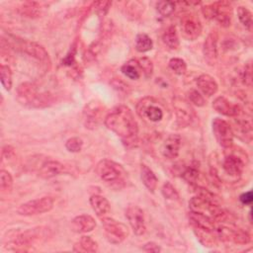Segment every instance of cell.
Listing matches in <instances>:
<instances>
[{"instance_id": "cell-30", "label": "cell", "mask_w": 253, "mask_h": 253, "mask_svg": "<svg viewBox=\"0 0 253 253\" xmlns=\"http://www.w3.org/2000/svg\"><path fill=\"white\" fill-rule=\"evenodd\" d=\"M153 47V42L146 34H138L135 38V49L138 52H146Z\"/></svg>"}, {"instance_id": "cell-3", "label": "cell", "mask_w": 253, "mask_h": 253, "mask_svg": "<svg viewBox=\"0 0 253 253\" xmlns=\"http://www.w3.org/2000/svg\"><path fill=\"white\" fill-rule=\"evenodd\" d=\"M95 171L100 179L111 187L116 189L124 187L126 172L121 164L110 159H103L97 163Z\"/></svg>"}, {"instance_id": "cell-6", "label": "cell", "mask_w": 253, "mask_h": 253, "mask_svg": "<svg viewBox=\"0 0 253 253\" xmlns=\"http://www.w3.org/2000/svg\"><path fill=\"white\" fill-rule=\"evenodd\" d=\"M102 226L106 239L112 244H120L128 236V227L112 217L103 216Z\"/></svg>"}, {"instance_id": "cell-16", "label": "cell", "mask_w": 253, "mask_h": 253, "mask_svg": "<svg viewBox=\"0 0 253 253\" xmlns=\"http://www.w3.org/2000/svg\"><path fill=\"white\" fill-rule=\"evenodd\" d=\"M217 40L218 35L215 31H211L203 45V54L204 58L209 65H213L217 58Z\"/></svg>"}, {"instance_id": "cell-24", "label": "cell", "mask_w": 253, "mask_h": 253, "mask_svg": "<svg viewBox=\"0 0 253 253\" xmlns=\"http://www.w3.org/2000/svg\"><path fill=\"white\" fill-rule=\"evenodd\" d=\"M140 179L143 183V185L145 186V188L153 193L157 187V182L158 179L156 177V175L154 174V172L145 164H141L140 165Z\"/></svg>"}, {"instance_id": "cell-18", "label": "cell", "mask_w": 253, "mask_h": 253, "mask_svg": "<svg viewBox=\"0 0 253 253\" xmlns=\"http://www.w3.org/2000/svg\"><path fill=\"white\" fill-rule=\"evenodd\" d=\"M212 108L217 113L226 117H237L241 113L239 106L231 103L223 96H219L213 100Z\"/></svg>"}, {"instance_id": "cell-38", "label": "cell", "mask_w": 253, "mask_h": 253, "mask_svg": "<svg viewBox=\"0 0 253 253\" xmlns=\"http://www.w3.org/2000/svg\"><path fill=\"white\" fill-rule=\"evenodd\" d=\"M161 192H162V195L164 196V198L167 200L174 201L179 198V194H178L177 190L174 188V186L170 182H166L163 184Z\"/></svg>"}, {"instance_id": "cell-33", "label": "cell", "mask_w": 253, "mask_h": 253, "mask_svg": "<svg viewBox=\"0 0 253 253\" xmlns=\"http://www.w3.org/2000/svg\"><path fill=\"white\" fill-rule=\"evenodd\" d=\"M0 78L2 86L9 91L12 87V71L8 65L2 64L0 67Z\"/></svg>"}, {"instance_id": "cell-15", "label": "cell", "mask_w": 253, "mask_h": 253, "mask_svg": "<svg viewBox=\"0 0 253 253\" xmlns=\"http://www.w3.org/2000/svg\"><path fill=\"white\" fill-rule=\"evenodd\" d=\"M17 46L20 50H22L24 53L30 55L31 57L44 62L48 60V53L45 50V48L41 45L38 42H31V41H24V40H18L17 41Z\"/></svg>"}, {"instance_id": "cell-31", "label": "cell", "mask_w": 253, "mask_h": 253, "mask_svg": "<svg viewBox=\"0 0 253 253\" xmlns=\"http://www.w3.org/2000/svg\"><path fill=\"white\" fill-rule=\"evenodd\" d=\"M199 163L197 161L192 162L182 173L183 179L191 184H195L199 177Z\"/></svg>"}, {"instance_id": "cell-20", "label": "cell", "mask_w": 253, "mask_h": 253, "mask_svg": "<svg viewBox=\"0 0 253 253\" xmlns=\"http://www.w3.org/2000/svg\"><path fill=\"white\" fill-rule=\"evenodd\" d=\"M70 226L76 233H87L95 228L96 220L90 214H80L71 220Z\"/></svg>"}, {"instance_id": "cell-34", "label": "cell", "mask_w": 253, "mask_h": 253, "mask_svg": "<svg viewBox=\"0 0 253 253\" xmlns=\"http://www.w3.org/2000/svg\"><path fill=\"white\" fill-rule=\"evenodd\" d=\"M176 4L173 1H159L156 4L158 13L163 17H169L175 11Z\"/></svg>"}, {"instance_id": "cell-27", "label": "cell", "mask_w": 253, "mask_h": 253, "mask_svg": "<svg viewBox=\"0 0 253 253\" xmlns=\"http://www.w3.org/2000/svg\"><path fill=\"white\" fill-rule=\"evenodd\" d=\"M98 249V243L93 238L86 235L81 236L73 246V250L76 252H97Z\"/></svg>"}, {"instance_id": "cell-14", "label": "cell", "mask_w": 253, "mask_h": 253, "mask_svg": "<svg viewBox=\"0 0 253 253\" xmlns=\"http://www.w3.org/2000/svg\"><path fill=\"white\" fill-rule=\"evenodd\" d=\"M103 115V107L100 103L89 102L83 110V122L87 128L94 129L100 123Z\"/></svg>"}, {"instance_id": "cell-13", "label": "cell", "mask_w": 253, "mask_h": 253, "mask_svg": "<svg viewBox=\"0 0 253 253\" xmlns=\"http://www.w3.org/2000/svg\"><path fill=\"white\" fill-rule=\"evenodd\" d=\"M221 166L223 172L227 176H229L233 180H237L240 178L245 168V163L240 156L234 153H230L223 158Z\"/></svg>"}, {"instance_id": "cell-26", "label": "cell", "mask_w": 253, "mask_h": 253, "mask_svg": "<svg viewBox=\"0 0 253 253\" xmlns=\"http://www.w3.org/2000/svg\"><path fill=\"white\" fill-rule=\"evenodd\" d=\"M121 71L125 76L132 80H137L142 74V71L137 59H129L128 61H126L122 66Z\"/></svg>"}, {"instance_id": "cell-28", "label": "cell", "mask_w": 253, "mask_h": 253, "mask_svg": "<svg viewBox=\"0 0 253 253\" xmlns=\"http://www.w3.org/2000/svg\"><path fill=\"white\" fill-rule=\"evenodd\" d=\"M162 41L165 43V45H167L171 49H176L179 47L180 41L175 27L171 26L164 32L162 36Z\"/></svg>"}, {"instance_id": "cell-10", "label": "cell", "mask_w": 253, "mask_h": 253, "mask_svg": "<svg viewBox=\"0 0 253 253\" xmlns=\"http://www.w3.org/2000/svg\"><path fill=\"white\" fill-rule=\"evenodd\" d=\"M47 236H48V228H42V227H38L33 229L31 228L15 236L12 243L18 247H27V246L33 245L37 241L45 239Z\"/></svg>"}, {"instance_id": "cell-39", "label": "cell", "mask_w": 253, "mask_h": 253, "mask_svg": "<svg viewBox=\"0 0 253 253\" xmlns=\"http://www.w3.org/2000/svg\"><path fill=\"white\" fill-rule=\"evenodd\" d=\"M137 61L139 63V66H140L141 71L144 74V76L146 78L150 77L153 72V64H152L151 60L147 57H140L137 59Z\"/></svg>"}, {"instance_id": "cell-25", "label": "cell", "mask_w": 253, "mask_h": 253, "mask_svg": "<svg viewBox=\"0 0 253 253\" xmlns=\"http://www.w3.org/2000/svg\"><path fill=\"white\" fill-rule=\"evenodd\" d=\"M177 123L180 126H187L192 122V110L186 104L185 101H182L178 105L176 104L175 108Z\"/></svg>"}, {"instance_id": "cell-41", "label": "cell", "mask_w": 253, "mask_h": 253, "mask_svg": "<svg viewBox=\"0 0 253 253\" xmlns=\"http://www.w3.org/2000/svg\"><path fill=\"white\" fill-rule=\"evenodd\" d=\"M111 2L110 1H99L94 3V7H95V11L98 15L100 16H104L107 14V12L109 11V8L111 6Z\"/></svg>"}, {"instance_id": "cell-40", "label": "cell", "mask_w": 253, "mask_h": 253, "mask_svg": "<svg viewBox=\"0 0 253 253\" xmlns=\"http://www.w3.org/2000/svg\"><path fill=\"white\" fill-rule=\"evenodd\" d=\"M189 100L198 107H203L206 104L205 98L203 97V95H201V93L195 89L191 90L189 92Z\"/></svg>"}, {"instance_id": "cell-17", "label": "cell", "mask_w": 253, "mask_h": 253, "mask_svg": "<svg viewBox=\"0 0 253 253\" xmlns=\"http://www.w3.org/2000/svg\"><path fill=\"white\" fill-rule=\"evenodd\" d=\"M189 219L191 224L194 226V229H200L209 232L214 231L215 224L213 218L204 212L191 211L189 212Z\"/></svg>"}, {"instance_id": "cell-43", "label": "cell", "mask_w": 253, "mask_h": 253, "mask_svg": "<svg viewBox=\"0 0 253 253\" xmlns=\"http://www.w3.org/2000/svg\"><path fill=\"white\" fill-rule=\"evenodd\" d=\"M142 250L145 252H160L161 247L155 242H147L142 246Z\"/></svg>"}, {"instance_id": "cell-2", "label": "cell", "mask_w": 253, "mask_h": 253, "mask_svg": "<svg viewBox=\"0 0 253 253\" xmlns=\"http://www.w3.org/2000/svg\"><path fill=\"white\" fill-rule=\"evenodd\" d=\"M18 101L30 108H44L54 103L55 97L52 93L40 91L39 87L31 82H25L17 88Z\"/></svg>"}, {"instance_id": "cell-42", "label": "cell", "mask_w": 253, "mask_h": 253, "mask_svg": "<svg viewBox=\"0 0 253 253\" xmlns=\"http://www.w3.org/2000/svg\"><path fill=\"white\" fill-rule=\"evenodd\" d=\"M252 68H251V63L249 62L245 67H244V70H243V73H242V80L244 82V84H246L247 86H251V81H252Z\"/></svg>"}, {"instance_id": "cell-19", "label": "cell", "mask_w": 253, "mask_h": 253, "mask_svg": "<svg viewBox=\"0 0 253 253\" xmlns=\"http://www.w3.org/2000/svg\"><path fill=\"white\" fill-rule=\"evenodd\" d=\"M180 147L181 136L179 134L172 133L164 140L161 147V153L167 159H175L179 155Z\"/></svg>"}, {"instance_id": "cell-32", "label": "cell", "mask_w": 253, "mask_h": 253, "mask_svg": "<svg viewBox=\"0 0 253 253\" xmlns=\"http://www.w3.org/2000/svg\"><path fill=\"white\" fill-rule=\"evenodd\" d=\"M237 16L241 24L247 29L251 30L252 26V13L244 6H239L237 8Z\"/></svg>"}, {"instance_id": "cell-9", "label": "cell", "mask_w": 253, "mask_h": 253, "mask_svg": "<svg viewBox=\"0 0 253 253\" xmlns=\"http://www.w3.org/2000/svg\"><path fill=\"white\" fill-rule=\"evenodd\" d=\"M215 237L222 241H230L236 244H247L250 242V234L240 228L232 229L226 226H215L214 231Z\"/></svg>"}, {"instance_id": "cell-4", "label": "cell", "mask_w": 253, "mask_h": 253, "mask_svg": "<svg viewBox=\"0 0 253 253\" xmlns=\"http://www.w3.org/2000/svg\"><path fill=\"white\" fill-rule=\"evenodd\" d=\"M202 12L207 19H214L222 27L230 26L232 7L226 1H218L202 8Z\"/></svg>"}, {"instance_id": "cell-22", "label": "cell", "mask_w": 253, "mask_h": 253, "mask_svg": "<svg viewBox=\"0 0 253 253\" xmlns=\"http://www.w3.org/2000/svg\"><path fill=\"white\" fill-rule=\"evenodd\" d=\"M64 171L62 163L56 160H46L43 162L39 170V176L43 179H50Z\"/></svg>"}, {"instance_id": "cell-23", "label": "cell", "mask_w": 253, "mask_h": 253, "mask_svg": "<svg viewBox=\"0 0 253 253\" xmlns=\"http://www.w3.org/2000/svg\"><path fill=\"white\" fill-rule=\"evenodd\" d=\"M90 205L98 216H105L111 210L109 201L101 195H92L90 197Z\"/></svg>"}, {"instance_id": "cell-1", "label": "cell", "mask_w": 253, "mask_h": 253, "mask_svg": "<svg viewBox=\"0 0 253 253\" xmlns=\"http://www.w3.org/2000/svg\"><path fill=\"white\" fill-rule=\"evenodd\" d=\"M108 129L119 135L127 145L136 141L138 125L131 110L124 105L115 107L105 118Z\"/></svg>"}, {"instance_id": "cell-35", "label": "cell", "mask_w": 253, "mask_h": 253, "mask_svg": "<svg viewBox=\"0 0 253 253\" xmlns=\"http://www.w3.org/2000/svg\"><path fill=\"white\" fill-rule=\"evenodd\" d=\"M169 67L174 73H176L178 75L184 74L187 70V64H186L185 60L182 58H179V57L171 58L169 61Z\"/></svg>"}, {"instance_id": "cell-5", "label": "cell", "mask_w": 253, "mask_h": 253, "mask_svg": "<svg viewBox=\"0 0 253 253\" xmlns=\"http://www.w3.org/2000/svg\"><path fill=\"white\" fill-rule=\"evenodd\" d=\"M136 113L142 118L149 122L157 123L163 119L164 110L161 104L153 97H144L136 105Z\"/></svg>"}, {"instance_id": "cell-37", "label": "cell", "mask_w": 253, "mask_h": 253, "mask_svg": "<svg viewBox=\"0 0 253 253\" xmlns=\"http://www.w3.org/2000/svg\"><path fill=\"white\" fill-rule=\"evenodd\" d=\"M82 146H83V140L78 136L70 137L65 142L66 149L69 152H73V153L79 152L82 149Z\"/></svg>"}, {"instance_id": "cell-44", "label": "cell", "mask_w": 253, "mask_h": 253, "mask_svg": "<svg viewBox=\"0 0 253 253\" xmlns=\"http://www.w3.org/2000/svg\"><path fill=\"white\" fill-rule=\"evenodd\" d=\"M239 199H240V202H241L242 204H244V205H250L251 202H252V193H251V191L242 194Z\"/></svg>"}, {"instance_id": "cell-21", "label": "cell", "mask_w": 253, "mask_h": 253, "mask_svg": "<svg viewBox=\"0 0 253 253\" xmlns=\"http://www.w3.org/2000/svg\"><path fill=\"white\" fill-rule=\"evenodd\" d=\"M197 87L199 90L206 95L207 97H211L217 92L218 85L213 77L209 74H201L196 81Z\"/></svg>"}, {"instance_id": "cell-29", "label": "cell", "mask_w": 253, "mask_h": 253, "mask_svg": "<svg viewBox=\"0 0 253 253\" xmlns=\"http://www.w3.org/2000/svg\"><path fill=\"white\" fill-rule=\"evenodd\" d=\"M41 5L35 1L25 2L20 8V13L28 18H37L41 15Z\"/></svg>"}, {"instance_id": "cell-11", "label": "cell", "mask_w": 253, "mask_h": 253, "mask_svg": "<svg viewBox=\"0 0 253 253\" xmlns=\"http://www.w3.org/2000/svg\"><path fill=\"white\" fill-rule=\"evenodd\" d=\"M181 31L183 36L190 41L200 37L202 33V24L199 18L194 14H185L181 18Z\"/></svg>"}, {"instance_id": "cell-7", "label": "cell", "mask_w": 253, "mask_h": 253, "mask_svg": "<svg viewBox=\"0 0 253 253\" xmlns=\"http://www.w3.org/2000/svg\"><path fill=\"white\" fill-rule=\"evenodd\" d=\"M54 205V201L50 197H42L35 200H31L22 204L17 212L21 215H35L41 214L52 210Z\"/></svg>"}, {"instance_id": "cell-8", "label": "cell", "mask_w": 253, "mask_h": 253, "mask_svg": "<svg viewBox=\"0 0 253 253\" xmlns=\"http://www.w3.org/2000/svg\"><path fill=\"white\" fill-rule=\"evenodd\" d=\"M212 131L218 144L223 148H229L233 144V130L230 125L219 118L212 121Z\"/></svg>"}, {"instance_id": "cell-36", "label": "cell", "mask_w": 253, "mask_h": 253, "mask_svg": "<svg viewBox=\"0 0 253 253\" xmlns=\"http://www.w3.org/2000/svg\"><path fill=\"white\" fill-rule=\"evenodd\" d=\"M13 186V178L6 170L0 171V189L2 192H9Z\"/></svg>"}, {"instance_id": "cell-12", "label": "cell", "mask_w": 253, "mask_h": 253, "mask_svg": "<svg viewBox=\"0 0 253 253\" xmlns=\"http://www.w3.org/2000/svg\"><path fill=\"white\" fill-rule=\"evenodd\" d=\"M126 217L134 234L142 235L146 231L144 214L142 210L134 205H130L126 210Z\"/></svg>"}]
</instances>
